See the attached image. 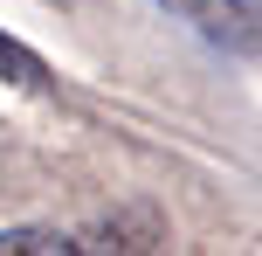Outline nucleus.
Masks as SVG:
<instances>
[{"instance_id": "1", "label": "nucleus", "mask_w": 262, "mask_h": 256, "mask_svg": "<svg viewBox=\"0 0 262 256\" xmlns=\"http://www.w3.org/2000/svg\"><path fill=\"white\" fill-rule=\"evenodd\" d=\"M159 7H172L200 42H214L228 55H262V7L255 0H159Z\"/></svg>"}, {"instance_id": "2", "label": "nucleus", "mask_w": 262, "mask_h": 256, "mask_svg": "<svg viewBox=\"0 0 262 256\" xmlns=\"http://www.w3.org/2000/svg\"><path fill=\"white\" fill-rule=\"evenodd\" d=\"M76 256H166V222L152 208H124L90 235H76Z\"/></svg>"}, {"instance_id": "3", "label": "nucleus", "mask_w": 262, "mask_h": 256, "mask_svg": "<svg viewBox=\"0 0 262 256\" xmlns=\"http://www.w3.org/2000/svg\"><path fill=\"white\" fill-rule=\"evenodd\" d=\"M0 83H14V90H55V76H49V63H41L28 42H14L7 28H0Z\"/></svg>"}, {"instance_id": "4", "label": "nucleus", "mask_w": 262, "mask_h": 256, "mask_svg": "<svg viewBox=\"0 0 262 256\" xmlns=\"http://www.w3.org/2000/svg\"><path fill=\"white\" fill-rule=\"evenodd\" d=\"M0 256H76V235L21 222V229H0Z\"/></svg>"}]
</instances>
